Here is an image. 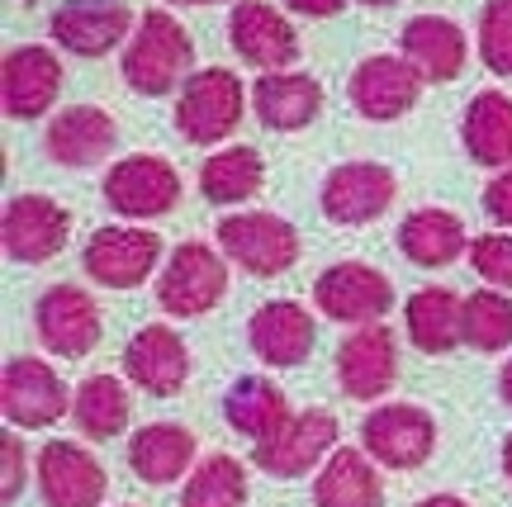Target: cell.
Returning a JSON list of instances; mask_svg holds the SVG:
<instances>
[{
    "label": "cell",
    "mask_w": 512,
    "mask_h": 507,
    "mask_svg": "<svg viewBox=\"0 0 512 507\" xmlns=\"http://www.w3.org/2000/svg\"><path fill=\"white\" fill-rule=\"evenodd\" d=\"M266 181V162L256 147H219L200 166V190L209 204H242L252 200Z\"/></svg>",
    "instance_id": "31"
},
{
    "label": "cell",
    "mask_w": 512,
    "mask_h": 507,
    "mask_svg": "<svg viewBox=\"0 0 512 507\" xmlns=\"http://www.w3.org/2000/svg\"><path fill=\"white\" fill-rule=\"evenodd\" d=\"M247 503V465L238 455H204L181 489V507H242Z\"/></svg>",
    "instance_id": "33"
},
{
    "label": "cell",
    "mask_w": 512,
    "mask_h": 507,
    "mask_svg": "<svg viewBox=\"0 0 512 507\" xmlns=\"http://www.w3.org/2000/svg\"><path fill=\"white\" fill-rule=\"evenodd\" d=\"M484 209H489L494 223L512 228V166L508 171H498L494 181H489V190H484Z\"/></svg>",
    "instance_id": "38"
},
{
    "label": "cell",
    "mask_w": 512,
    "mask_h": 507,
    "mask_svg": "<svg viewBox=\"0 0 512 507\" xmlns=\"http://www.w3.org/2000/svg\"><path fill=\"white\" fill-rule=\"evenodd\" d=\"M252 105L256 119L275 133H294V128H309L323 109V86L304 72H271L252 86Z\"/></svg>",
    "instance_id": "26"
},
{
    "label": "cell",
    "mask_w": 512,
    "mask_h": 507,
    "mask_svg": "<svg viewBox=\"0 0 512 507\" xmlns=\"http://www.w3.org/2000/svg\"><path fill=\"white\" fill-rule=\"evenodd\" d=\"M162 261V237L152 228H95L86 237L81 266L105 290H138Z\"/></svg>",
    "instance_id": "8"
},
{
    "label": "cell",
    "mask_w": 512,
    "mask_h": 507,
    "mask_svg": "<svg viewBox=\"0 0 512 507\" xmlns=\"http://www.w3.org/2000/svg\"><path fill=\"white\" fill-rule=\"evenodd\" d=\"M124 375L157 399L181 394V384L190 380V351H185L181 332H171L166 323L138 327L124 346Z\"/></svg>",
    "instance_id": "19"
},
{
    "label": "cell",
    "mask_w": 512,
    "mask_h": 507,
    "mask_svg": "<svg viewBox=\"0 0 512 507\" xmlns=\"http://www.w3.org/2000/svg\"><path fill=\"white\" fill-rule=\"evenodd\" d=\"M337 436H342V427L328 408H304L290 417V427L275 441L256 446V470L271 474V479H299L313 465H328V455L337 451Z\"/></svg>",
    "instance_id": "11"
},
{
    "label": "cell",
    "mask_w": 512,
    "mask_h": 507,
    "mask_svg": "<svg viewBox=\"0 0 512 507\" xmlns=\"http://www.w3.org/2000/svg\"><path fill=\"white\" fill-rule=\"evenodd\" d=\"M62 91V57L43 43H24L5 53V72H0V100L10 119H38L57 105Z\"/></svg>",
    "instance_id": "18"
},
{
    "label": "cell",
    "mask_w": 512,
    "mask_h": 507,
    "mask_svg": "<svg viewBox=\"0 0 512 507\" xmlns=\"http://www.w3.org/2000/svg\"><path fill=\"white\" fill-rule=\"evenodd\" d=\"M72 399H67V384L48 361L38 356H15L0 375V413L10 427L38 432V427H53L57 417H67Z\"/></svg>",
    "instance_id": "9"
},
{
    "label": "cell",
    "mask_w": 512,
    "mask_h": 507,
    "mask_svg": "<svg viewBox=\"0 0 512 507\" xmlns=\"http://www.w3.org/2000/svg\"><path fill=\"white\" fill-rule=\"evenodd\" d=\"M190 67H195V43L181 29V19H171L166 10H147L124 48V81L138 95H171L181 76L185 81L195 76Z\"/></svg>",
    "instance_id": "1"
},
{
    "label": "cell",
    "mask_w": 512,
    "mask_h": 507,
    "mask_svg": "<svg viewBox=\"0 0 512 507\" xmlns=\"http://www.w3.org/2000/svg\"><path fill=\"white\" fill-rule=\"evenodd\" d=\"M223 417H228V427L238 436H247L252 446H266L275 436L290 427V399H285V389L271 384L266 375H242L233 380V389L223 394Z\"/></svg>",
    "instance_id": "24"
},
{
    "label": "cell",
    "mask_w": 512,
    "mask_h": 507,
    "mask_svg": "<svg viewBox=\"0 0 512 507\" xmlns=\"http://www.w3.org/2000/svg\"><path fill=\"white\" fill-rule=\"evenodd\" d=\"M247 114V86L238 72L228 67H209L195 72L181 86V105H176V133L195 147H214L228 138Z\"/></svg>",
    "instance_id": "2"
},
{
    "label": "cell",
    "mask_w": 512,
    "mask_h": 507,
    "mask_svg": "<svg viewBox=\"0 0 512 507\" xmlns=\"http://www.w3.org/2000/svg\"><path fill=\"white\" fill-rule=\"evenodd\" d=\"M422 76L394 53H375L351 72V105L361 109L375 124H389L418 105Z\"/></svg>",
    "instance_id": "20"
},
{
    "label": "cell",
    "mask_w": 512,
    "mask_h": 507,
    "mask_svg": "<svg viewBox=\"0 0 512 507\" xmlns=\"http://www.w3.org/2000/svg\"><path fill=\"white\" fill-rule=\"evenodd\" d=\"M479 57L498 76H512V0H489L479 10Z\"/></svg>",
    "instance_id": "35"
},
{
    "label": "cell",
    "mask_w": 512,
    "mask_h": 507,
    "mask_svg": "<svg viewBox=\"0 0 512 507\" xmlns=\"http://www.w3.org/2000/svg\"><path fill=\"white\" fill-rule=\"evenodd\" d=\"M294 15H309V19H328L337 10H347V0H285Z\"/></svg>",
    "instance_id": "39"
},
{
    "label": "cell",
    "mask_w": 512,
    "mask_h": 507,
    "mask_svg": "<svg viewBox=\"0 0 512 507\" xmlns=\"http://www.w3.org/2000/svg\"><path fill=\"white\" fill-rule=\"evenodd\" d=\"M128 389L114 375H91V380L76 384L72 394V422L81 427V436L91 441H110L128 427Z\"/></svg>",
    "instance_id": "32"
},
{
    "label": "cell",
    "mask_w": 512,
    "mask_h": 507,
    "mask_svg": "<svg viewBox=\"0 0 512 507\" xmlns=\"http://www.w3.org/2000/svg\"><path fill=\"white\" fill-rule=\"evenodd\" d=\"M114 143H119V128H114V119L105 109H95V105L62 109L53 124H48V133H43L48 157H53L57 166H76V171L105 162L114 152Z\"/></svg>",
    "instance_id": "22"
},
{
    "label": "cell",
    "mask_w": 512,
    "mask_h": 507,
    "mask_svg": "<svg viewBox=\"0 0 512 507\" xmlns=\"http://www.w3.org/2000/svg\"><path fill=\"white\" fill-rule=\"evenodd\" d=\"M105 204L119 218H162L181 204V171L152 152L119 157L105 171Z\"/></svg>",
    "instance_id": "7"
},
{
    "label": "cell",
    "mask_w": 512,
    "mask_h": 507,
    "mask_svg": "<svg viewBox=\"0 0 512 507\" xmlns=\"http://www.w3.org/2000/svg\"><path fill=\"white\" fill-rule=\"evenodd\" d=\"M34 332L53 356L76 361V356L95 351V342H100V304L81 285H53V290L38 294Z\"/></svg>",
    "instance_id": "12"
},
{
    "label": "cell",
    "mask_w": 512,
    "mask_h": 507,
    "mask_svg": "<svg viewBox=\"0 0 512 507\" xmlns=\"http://www.w3.org/2000/svg\"><path fill=\"white\" fill-rule=\"evenodd\" d=\"M313 337H318V327H313L309 308L294 304V299H271V304H261L252 313V323H247L252 351L266 365H275V370H290V365L309 361Z\"/></svg>",
    "instance_id": "21"
},
{
    "label": "cell",
    "mask_w": 512,
    "mask_h": 507,
    "mask_svg": "<svg viewBox=\"0 0 512 507\" xmlns=\"http://www.w3.org/2000/svg\"><path fill=\"white\" fill-rule=\"evenodd\" d=\"M418 507H470L465 498H456V493H432V498H422Z\"/></svg>",
    "instance_id": "40"
},
{
    "label": "cell",
    "mask_w": 512,
    "mask_h": 507,
    "mask_svg": "<svg viewBox=\"0 0 512 507\" xmlns=\"http://www.w3.org/2000/svg\"><path fill=\"white\" fill-rule=\"evenodd\" d=\"M195 432L181 422H147L128 436V470L143 484H176L185 470H195Z\"/></svg>",
    "instance_id": "23"
},
{
    "label": "cell",
    "mask_w": 512,
    "mask_h": 507,
    "mask_svg": "<svg viewBox=\"0 0 512 507\" xmlns=\"http://www.w3.org/2000/svg\"><path fill=\"white\" fill-rule=\"evenodd\" d=\"M503 474L512 479V432H508V441H503Z\"/></svg>",
    "instance_id": "42"
},
{
    "label": "cell",
    "mask_w": 512,
    "mask_h": 507,
    "mask_svg": "<svg viewBox=\"0 0 512 507\" xmlns=\"http://www.w3.org/2000/svg\"><path fill=\"white\" fill-rule=\"evenodd\" d=\"M228 290V261L209 242H181L157 275V304L171 318H200Z\"/></svg>",
    "instance_id": "3"
},
{
    "label": "cell",
    "mask_w": 512,
    "mask_h": 507,
    "mask_svg": "<svg viewBox=\"0 0 512 507\" xmlns=\"http://www.w3.org/2000/svg\"><path fill=\"white\" fill-rule=\"evenodd\" d=\"M72 237V214L48 195H15L5 204V223H0V242L10 261L24 266H43L53 261Z\"/></svg>",
    "instance_id": "10"
},
{
    "label": "cell",
    "mask_w": 512,
    "mask_h": 507,
    "mask_svg": "<svg viewBox=\"0 0 512 507\" xmlns=\"http://www.w3.org/2000/svg\"><path fill=\"white\" fill-rule=\"evenodd\" d=\"M460 313H465V299L446 285H422L418 294H408V308H403V323H408V342L418 346L422 356H446L460 337Z\"/></svg>",
    "instance_id": "29"
},
{
    "label": "cell",
    "mask_w": 512,
    "mask_h": 507,
    "mask_svg": "<svg viewBox=\"0 0 512 507\" xmlns=\"http://www.w3.org/2000/svg\"><path fill=\"white\" fill-rule=\"evenodd\" d=\"M361 5H394V0H361Z\"/></svg>",
    "instance_id": "44"
},
{
    "label": "cell",
    "mask_w": 512,
    "mask_h": 507,
    "mask_svg": "<svg viewBox=\"0 0 512 507\" xmlns=\"http://www.w3.org/2000/svg\"><path fill=\"white\" fill-rule=\"evenodd\" d=\"M313 507H384L380 470L366 451L337 446L313 479Z\"/></svg>",
    "instance_id": "27"
},
{
    "label": "cell",
    "mask_w": 512,
    "mask_h": 507,
    "mask_svg": "<svg viewBox=\"0 0 512 507\" xmlns=\"http://www.w3.org/2000/svg\"><path fill=\"white\" fill-rule=\"evenodd\" d=\"M171 5H223V0H171Z\"/></svg>",
    "instance_id": "43"
},
{
    "label": "cell",
    "mask_w": 512,
    "mask_h": 507,
    "mask_svg": "<svg viewBox=\"0 0 512 507\" xmlns=\"http://www.w3.org/2000/svg\"><path fill=\"white\" fill-rule=\"evenodd\" d=\"M228 38L247 67H261V72H285L299 57V38H294V24L275 5L266 0H238L233 15H228Z\"/></svg>",
    "instance_id": "15"
},
{
    "label": "cell",
    "mask_w": 512,
    "mask_h": 507,
    "mask_svg": "<svg viewBox=\"0 0 512 507\" xmlns=\"http://www.w3.org/2000/svg\"><path fill=\"white\" fill-rule=\"evenodd\" d=\"M403 62L422 81H456L465 72V34L446 15H418L403 24L399 34Z\"/></svg>",
    "instance_id": "25"
},
{
    "label": "cell",
    "mask_w": 512,
    "mask_h": 507,
    "mask_svg": "<svg viewBox=\"0 0 512 507\" xmlns=\"http://www.w3.org/2000/svg\"><path fill=\"white\" fill-rule=\"evenodd\" d=\"M399 252L413 266L437 271V266H451L456 256L470 252V233H465L460 214H451V209H413L399 223Z\"/></svg>",
    "instance_id": "28"
},
{
    "label": "cell",
    "mask_w": 512,
    "mask_h": 507,
    "mask_svg": "<svg viewBox=\"0 0 512 507\" xmlns=\"http://www.w3.org/2000/svg\"><path fill=\"white\" fill-rule=\"evenodd\" d=\"M460 138L470 147V157L479 166H498L508 171L512 166V95L503 91H479L465 109V124H460Z\"/></svg>",
    "instance_id": "30"
},
{
    "label": "cell",
    "mask_w": 512,
    "mask_h": 507,
    "mask_svg": "<svg viewBox=\"0 0 512 507\" xmlns=\"http://www.w3.org/2000/svg\"><path fill=\"white\" fill-rule=\"evenodd\" d=\"M361 446L384 470H418L437 451V422L418 403H384L361 422Z\"/></svg>",
    "instance_id": "6"
},
{
    "label": "cell",
    "mask_w": 512,
    "mask_h": 507,
    "mask_svg": "<svg viewBox=\"0 0 512 507\" xmlns=\"http://www.w3.org/2000/svg\"><path fill=\"white\" fill-rule=\"evenodd\" d=\"M460 337L475 351H503L512 346V299L503 290H475L465 294V313H460Z\"/></svg>",
    "instance_id": "34"
},
{
    "label": "cell",
    "mask_w": 512,
    "mask_h": 507,
    "mask_svg": "<svg viewBox=\"0 0 512 507\" xmlns=\"http://www.w3.org/2000/svg\"><path fill=\"white\" fill-rule=\"evenodd\" d=\"M498 394H503V403L512 408V361L503 365V375H498Z\"/></svg>",
    "instance_id": "41"
},
{
    "label": "cell",
    "mask_w": 512,
    "mask_h": 507,
    "mask_svg": "<svg viewBox=\"0 0 512 507\" xmlns=\"http://www.w3.org/2000/svg\"><path fill=\"white\" fill-rule=\"evenodd\" d=\"M0 455H5V503H15L19 489H24V441H19L15 432H5V441H0Z\"/></svg>",
    "instance_id": "37"
},
{
    "label": "cell",
    "mask_w": 512,
    "mask_h": 507,
    "mask_svg": "<svg viewBox=\"0 0 512 507\" xmlns=\"http://www.w3.org/2000/svg\"><path fill=\"white\" fill-rule=\"evenodd\" d=\"M48 29H53L57 48H67V53L105 57L124 38H133V10H128V0H67V5H57Z\"/></svg>",
    "instance_id": "16"
},
{
    "label": "cell",
    "mask_w": 512,
    "mask_h": 507,
    "mask_svg": "<svg viewBox=\"0 0 512 507\" xmlns=\"http://www.w3.org/2000/svg\"><path fill=\"white\" fill-rule=\"evenodd\" d=\"M470 266L489 290H512V237L508 233H479L470 242Z\"/></svg>",
    "instance_id": "36"
},
{
    "label": "cell",
    "mask_w": 512,
    "mask_h": 507,
    "mask_svg": "<svg viewBox=\"0 0 512 507\" xmlns=\"http://www.w3.org/2000/svg\"><path fill=\"white\" fill-rule=\"evenodd\" d=\"M337 380L347 389V399L356 403L384 399L394 389V380H399V342H394V332L384 323L356 327L342 342V351H337Z\"/></svg>",
    "instance_id": "14"
},
{
    "label": "cell",
    "mask_w": 512,
    "mask_h": 507,
    "mask_svg": "<svg viewBox=\"0 0 512 507\" xmlns=\"http://www.w3.org/2000/svg\"><path fill=\"white\" fill-rule=\"evenodd\" d=\"M29 5H34V0H29Z\"/></svg>",
    "instance_id": "45"
},
{
    "label": "cell",
    "mask_w": 512,
    "mask_h": 507,
    "mask_svg": "<svg viewBox=\"0 0 512 507\" xmlns=\"http://www.w3.org/2000/svg\"><path fill=\"white\" fill-rule=\"evenodd\" d=\"M110 489V474L86 446L48 441L38 451V493L48 507H100Z\"/></svg>",
    "instance_id": "13"
},
{
    "label": "cell",
    "mask_w": 512,
    "mask_h": 507,
    "mask_svg": "<svg viewBox=\"0 0 512 507\" xmlns=\"http://www.w3.org/2000/svg\"><path fill=\"white\" fill-rule=\"evenodd\" d=\"M313 304L332 323L370 327L394 308V285H389V275L366 266V261H337L313 280Z\"/></svg>",
    "instance_id": "5"
},
{
    "label": "cell",
    "mask_w": 512,
    "mask_h": 507,
    "mask_svg": "<svg viewBox=\"0 0 512 507\" xmlns=\"http://www.w3.org/2000/svg\"><path fill=\"white\" fill-rule=\"evenodd\" d=\"M399 195V181H394V171L380 162H342L328 171V181H323V214L332 223H370V218H380L389 204Z\"/></svg>",
    "instance_id": "17"
},
{
    "label": "cell",
    "mask_w": 512,
    "mask_h": 507,
    "mask_svg": "<svg viewBox=\"0 0 512 507\" xmlns=\"http://www.w3.org/2000/svg\"><path fill=\"white\" fill-rule=\"evenodd\" d=\"M219 252L238 261L247 275H285L299 261V233L280 214H228L219 223Z\"/></svg>",
    "instance_id": "4"
}]
</instances>
